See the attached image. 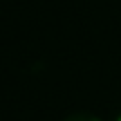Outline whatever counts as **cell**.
I'll list each match as a JSON object with an SVG mask.
<instances>
[{
    "instance_id": "6da1fadb",
    "label": "cell",
    "mask_w": 121,
    "mask_h": 121,
    "mask_svg": "<svg viewBox=\"0 0 121 121\" xmlns=\"http://www.w3.org/2000/svg\"><path fill=\"white\" fill-rule=\"evenodd\" d=\"M63 121H99V119L90 117V114H72V117H67V119H63Z\"/></svg>"
},
{
    "instance_id": "7a4b0ae2",
    "label": "cell",
    "mask_w": 121,
    "mask_h": 121,
    "mask_svg": "<svg viewBox=\"0 0 121 121\" xmlns=\"http://www.w3.org/2000/svg\"><path fill=\"white\" fill-rule=\"evenodd\" d=\"M117 121H121V117H119V119H117Z\"/></svg>"
}]
</instances>
